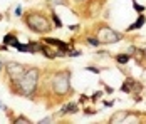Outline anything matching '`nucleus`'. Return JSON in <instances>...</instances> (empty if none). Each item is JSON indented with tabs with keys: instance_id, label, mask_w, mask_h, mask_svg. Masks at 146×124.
Segmentation results:
<instances>
[{
	"instance_id": "obj_1",
	"label": "nucleus",
	"mask_w": 146,
	"mask_h": 124,
	"mask_svg": "<svg viewBox=\"0 0 146 124\" xmlns=\"http://www.w3.org/2000/svg\"><path fill=\"white\" fill-rule=\"evenodd\" d=\"M71 81H72V70L69 67L49 66L42 69V77H40L35 102L44 101L47 109L60 106L62 102L71 99L76 92Z\"/></svg>"
},
{
	"instance_id": "obj_2",
	"label": "nucleus",
	"mask_w": 146,
	"mask_h": 124,
	"mask_svg": "<svg viewBox=\"0 0 146 124\" xmlns=\"http://www.w3.org/2000/svg\"><path fill=\"white\" fill-rule=\"evenodd\" d=\"M42 77V69L39 66H27L25 72L14 82L7 84V89L12 96L25 97L30 101H37V92H39V84Z\"/></svg>"
},
{
	"instance_id": "obj_3",
	"label": "nucleus",
	"mask_w": 146,
	"mask_h": 124,
	"mask_svg": "<svg viewBox=\"0 0 146 124\" xmlns=\"http://www.w3.org/2000/svg\"><path fill=\"white\" fill-rule=\"evenodd\" d=\"M22 22L32 34L49 35L54 30V24L50 20V14L45 9H29L22 14Z\"/></svg>"
},
{
	"instance_id": "obj_4",
	"label": "nucleus",
	"mask_w": 146,
	"mask_h": 124,
	"mask_svg": "<svg viewBox=\"0 0 146 124\" xmlns=\"http://www.w3.org/2000/svg\"><path fill=\"white\" fill-rule=\"evenodd\" d=\"M86 34L94 35L98 40L101 42V45H111V44H117L124 39V35L121 32L114 30L113 27H109L106 22H94L91 24Z\"/></svg>"
},
{
	"instance_id": "obj_5",
	"label": "nucleus",
	"mask_w": 146,
	"mask_h": 124,
	"mask_svg": "<svg viewBox=\"0 0 146 124\" xmlns=\"http://www.w3.org/2000/svg\"><path fill=\"white\" fill-rule=\"evenodd\" d=\"M27 69V64L24 62H19V60H7L5 62V67H3V82L5 86L10 82L17 81Z\"/></svg>"
},
{
	"instance_id": "obj_6",
	"label": "nucleus",
	"mask_w": 146,
	"mask_h": 124,
	"mask_svg": "<svg viewBox=\"0 0 146 124\" xmlns=\"http://www.w3.org/2000/svg\"><path fill=\"white\" fill-rule=\"evenodd\" d=\"M77 112H81L79 102H74L71 99H67L66 102L60 104V109H59V112L56 116H59V117H67V116H74V114H77Z\"/></svg>"
},
{
	"instance_id": "obj_7",
	"label": "nucleus",
	"mask_w": 146,
	"mask_h": 124,
	"mask_svg": "<svg viewBox=\"0 0 146 124\" xmlns=\"http://www.w3.org/2000/svg\"><path fill=\"white\" fill-rule=\"evenodd\" d=\"M39 54H42L47 59V60H56V59H66V55L57 52L52 45H49V44H45V42L40 40V49H39Z\"/></svg>"
},
{
	"instance_id": "obj_8",
	"label": "nucleus",
	"mask_w": 146,
	"mask_h": 124,
	"mask_svg": "<svg viewBox=\"0 0 146 124\" xmlns=\"http://www.w3.org/2000/svg\"><path fill=\"white\" fill-rule=\"evenodd\" d=\"M145 24H146V15L145 14H139V15H138V19L133 22L131 25H128V27H126V32H134V30H139L141 27H145Z\"/></svg>"
},
{
	"instance_id": "obj_9",
	"label": "nucleus",
	"mask_w": 146,
	"mask_h": 124,
	"mask_svg": "<svg viewBox=\"0 0 146 124\" xmlns=\"http://www.w3.org/2000/svg\"><path fill=\"white\" fill-rule=\"evenodd\" d=\"M128 111H129V109H123V111H117V112H114V114L108 119V123H109V124H121L123 121H124V117H126Z\"/></svg>"
},
{
	"instance_id": "obj_10",
	"label": "nucleus",
	"mask_w": 146,
	"mask_h": 124,
	"mask_svg": "<svg viewBox=\"0 0 146 124\" xmlns=\"http://www.w3.org/2000/svg\"><path fill=\"white\" fill-rule=\"evenodd\" d=\"M134 82H136V79L131 77V76H128V77H126V81L121 84V92H124V94H133Z\"/></svg>"
},
{
	"instance_id": "obj_11",
	"label": "nucleus",
	"mask_w": 146,
	"mask_h": 124,
	"mask_svg": "<svg viewBox=\"0 0 146 124\" xmlns=\"http://www.w3.org/2000/svg\"><path fill=\"white\" fill-rule=\"evenodd\" d=\"M17 42H19V34H17L15 30L14 32H9L7 35H3V44L9 45V47H12V49H14V45Z\"/></svg>"
},
{
	"instance_id": "obj_12",
	"label": "nucleus",
	"mask_w": 146,
	"mask_h": 124,
	"mask_svg": "<svg viewBox=\"0 0 146 124\" xmlns=\"http://www.w3.org/2000/svg\"><path fill=\"white\" fill-rule=\"evenodd\" d=\"M47 9H49V14H50V20H52V24H54V29H62L64 24H62L60 17L57 15V12L54 10V7H47Z\"/></svg>"
},
{
	"instance_id": "obj_13",
	"label": "nucleus",
	"mask_w": 146,
	"mask_h": 124,
	"mask_svg": "<svg viewBox=\"0 0 146 124\" xmlns=\"http://www.w3.org/2000/svg\"><path fill=\"white\" fill-rule=\"evenodd\" d=\"M131 55L128 54V52H119V54L114 55V60H116L119 66H126V64H129L131 62Z\"/></svg>"
},
{
	"instance_id": "obj_14",
	"label": "nucleus",
	"mask_w": 146,
	"mask_h": 124,
	"mask_svg": "<svg viewBox=\"0 0 146 124\" xmlns=\"http://www.w3.org/2000/svg\"><path fill=\"white\" fill-rule=\"evenodd\" d=\"M82 39H84V42H86L88 45H91V47H96V49H98V47H101V42L98 40L94 35H91V34H84V35H82Z\"/></svg>"
},
{
	"instance_id": "obj_15",
	"label": "nucleus",
	"mask_w": 146,
	"mask_h": 124,
	"mask_svg": "<svg viewBox=\"0 0 146 124\" xmlns=\"http://www.w3.org/2000/svg\"><path fill=\"white\" fill-rule=\"evenodd\" d=\"M47 7H71V0H45Z\"/></svg>"
},
{
	"instance_id": "obj_16",
	"label": "nucleus",
	"mask_w": 146,
	"mask_h": 124,
	"mask_svg": "<svg viewBox=\"0 0 146 124\" xmlns=\"http://www.w3.org/2000/svg\"><path fill=\"white\" fill-rule=\"evenodd\" d=\"M14 124H30L32 121H30V117H27V116H24V114H19V116H15L14 121H12Z\"/></svg>"
},
{
	"instance_id": "obj_17",
	"label": "nucleus",
	"mask_w": 146,
	"mask_h": 124,
	"mask_svg": "<svg viewBox=\"0 0 146 124\" xmlns=\"http://www.w3.org/2000/svg\"><path fill=\"white\" fill-rule=\"evenodd\" d=\"M54 123H57L56 114H52V116H45V117H42V119L39 121V124H54Z\"/></svg>"
},
{
	"instance_id": "obj_18",
	"label": "nucleus",
	"mask_w": 146,
	"mask_h": 124,
	"mask_svg": "<svg viewBox=\"0 0 146 124\" xmlns=\"http://www.w3.org/2000/svg\"><path fill=\"white\" fill-rule=\"evenodd\" d=\"M131 3H133V9L138 12V14H145V10H146V7L145 5H141V3H138L136 0H131Z\"/></svg>"
},
{
	"instance_id": "obj_19",
	"label": "nucleus",
	"mask_w": 146,
	"mask_h": 124,
	"mask_svg": "<svg viewBox=\"0 0 146 124\" xmlns=\"http://www.w3.org/2000/svg\"><path fill=\"white\" fill-rule=\"evenodd\" d=\"M86 70H88V72H92V74H96V76H99L102 70H104V67H98V66H86Z\"/></svg>"
},
{
	"instance_id": "obj_20",
	"label": "nucleus",
	"mask_w": 146,
	"mask_h": 124,
	"mask_svg": "<svg viewBox=\"0 0 146 124\" xmlns=\"http://www.w3.org/2000/svg\"><path fill=\"white\" fill-rule=\"evenodd\" d=\"M102 94H104V91H96V92L91 96V102H92V104H94V102H98V101L102 97Z\"/></svg>"
},
{
	"instance_id": "obj_21",
	"label": "nucleus",
	"mask_w": 146,
	"mask_h": 124,
	"mask_svg": "<svg viewBox=\"0 0 146 124\" xmlns=\"http://www.w3.org/2000/svg\"><path fill=\"white\" fill-rule=\"evenodd\" d=\"M79 55H82V50L81 49H76V47L67 52V57H79Z\"/></svg>"
},
{
	"instance_id": "obj_22",
	"label": "nucleus",
	"mask_w": 146,
	"mask_h": 124,
	"mask_svg": "<svg viewBox=\"0 0 146 124\" xmlns=\"http://www.w3.org/2000/svg\"><path fill=\"white\" fill-rule=\"evenodd\" d=\"M81 111H82V114H86V116L98 114V109H94V107H81Z\"/></svg>"
},
{
	"instance_id": "obj_23",
	"label": "nucleus",
	"mask_w": 146,
	"mask_h": 124,
	"mask_svg": "<svg viewBox=\"0 0 146 124\" xmlns=\"http://www.w3.org/2000/svg\"><path fill=\"white\" fill-rule=\"evenodd\" d=\"M89 101H91V96H88V94H81V96H79V104H81V106L88 104Z\"/></svg>"
},
{
	"instance_id": "obj_24",
	"label": "nucleus",
	"mask_w": 146,
	"mask_h": 124,
	"mask_svg": "<svg viewBox=\"0 0 146 124\" xmlns=\"http://www.w3.org/2000/svg\"><path fill=\"white\" fill-rule=\"evenodd\" d=\"M102 86H104V94H113V92H114V87H111V86H108V84H102Z\"/></svg>"
},
{
	"instance_id": "obj_25",
	"label": "nucleus",
	"mask_w": 146,
	"mask_h": 124,
	"mask_svg": "<svg viewBox=\"0 0 146 124\" xmlns=\"http://www.w3.org/2000/svg\"><path fill=\"white\" fill-rule=\"evenodd\" d=\"M114 104H116L114 99H111V101H102V106H104V107H113Z\"/></svg>"
},
{
	"instance_id": "obj_26",
	"label": "nucleus",
	"mask_w": 146,
	"mask_h": 124,
	"mask_svg": "<svg viewBox=\"0 0 146 124\" xmlns=\"http://www.w3.org/2000/svg\"><path fill=\"white\" fill-rule=\"evenodd\" d=\"M15 15H17V17H22V14H24V10H22V7H20V5H19V7H15Z\"/></svg>"
},
{
	"instance_id": "obj_27",
	"label": "nucleus",
	"mask_w": 146,
	"mask_h": 124,
	"mask_svg": "<svg viewBox=\"0 0 146 124\" xmlns=\"http://www.w3.org/2000/svg\"><path fill=\"white\" fill-rule=\"evenodd\" d=\"M3 67H5V60H3V59L0 57V76L3 74Z\"/></svg>"
},
{
	"instance_id": "obj_28",
	"label": "nucleus",
	"mask_w": 146,
	"mask_h": 124,
	"mask_svg": "<svg viewBox=\"0 0 146 124\" xmlns=\"http://www.w3.org/2000/svg\"><path fill=\"white\" fill-rule=\"evenodd\" d=\"M0 109L3 111V112H7V111L10 109V107H9V106H5V104H3V102H2V101H0Z\"/></svg>"
},
{
	"instance_id": "obj_29",
	"label": "nucleus",
	"mask_w": 146,
	"mask_h": 124,
	"mask_svg": "<svg viewBox=\"0 0 146 124\" xmlns=\"http://www.w3.org/2000/svg\"><path fill=\"white\" fill-rule=\"evenodd\" d=\"M84 2H88V0H71V3H74V5H81Z\"/></svg>"
},
{
	"instance_id": "obj_30",
	"label": "nucleus",
	"mask_w": 146,
	"mask_h": 124,
	"mask_svg": "<svg viewBox=\"0 0 146 124\" xmlns=\"http://www.w3.org/2000/svg\"><path fill=\"white\" fill-rule=\"evenodd\" d=\"M69 29H71V30H77V29H81V22L76 24V25H69Z\"/></svg>"
},
{
	"instance_id": "obj_31",
	"label": "nucleus",
	"mask_w": 146,
	"mask_h": 124,
	"mask_svg": "<svg viewBox=\"0 0 146 124\" xmlns=\"http://www.w3.org/2000/svg\"><path fill=\"white\" fill-rule=\"evenodd\" d=\"M0 50H2V52H7V50H9V45L2 44V45H0Z\"/></svg>"
},
{
	"instance_id": "obj_32",
	"label": "nucleus",
	"mask_w": 146,
	"mask_h": 124,
	"mask_svg": "<svg viewBox=\"0 0 146 124\" xmlns=\"http://www.w3.org/2000/svg\"><path fill=\"white\" fill-rule=\"evenodd\" d=\"M143 50H145V62H146V47L143 49Z\"/></svg>"
},
{
	"instance_id": "obj_33",
	"label": "nucleus",
	"mask_w": 146,
	"mask_h": 124,
	"mask_svg": "<svg viewBox=\"0 0 146 124\" xmlns=\"http://www.w3.org/2000/svg\"><path fill=\"white\" fill-rule=\"evenodd\" d=\"M2 19H3V15H2V14H0V22H2Z\"/></svg>"
},
{
	"instance_id": "obj_34",
	"label": "nucleus",
	"mask_w": 146,
	"mask_h": 124,
	"mask_svg": "<svg viewBox=\"0 0 146 124\" xmlns=\"http://www.w3.org/2000/svg\"><path fill=\"white\" fill-rule=\"evenodd\" d=\"M106 2H108V0H106Z\"/></svg>"
}]
</instances>
